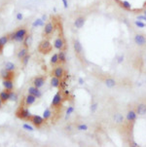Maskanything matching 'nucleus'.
<instances>
[{
    "label": "nucleus",
    "mask_w": 146,
    "mask_h": 147,
    "mask_svg": "<svg viewBox=\"0 0 146 147\" xmlns=\"http://www.w3.org/2000/svg\"><path fill=\"white\" fill-rule=\"evenodd\" d=\"M104 84L106 86L107 88H109V89H112V88H114L116 87V85H117V82H116L115 79H113V78H106L105 80H104Z\"/></svg>",
    "instance_id": "aec40b11"
},
{
    "label": "nucleus",
    "mask_w": 146,
    "mask_h": 147,
    "mask_svg": "<svg viewBox=\"0 0 146 147\" xmlns=\"http://www.w3.org/2000/svg\"><path fill=\"white\" fill-rule=\"evenodd\" d=\"M2 104H3V101H2V99L0 98V108L2 107Z\"/></svg>",
    "instance_id": "3c124183"
},
{
    "label": "nucleus",
    "mask_w": 146,
    "mask_h": 147,
    "mask_svg": "<svg viewBox=\"0 0 146 147\" xmlns=\"http://www.w3.org/2000/svg\"><path fill=\"white\" fill-rule=\"evenodd\" d=\"M64 47H65V41L62 37H58L55 39V41H54V48L55 49L62 51V50L64 49Z\"/></svg>",
    "instance_id": "0eeeda50"
},
{
    "label": "nucleus",
    "mask_w": 146,
    "mask_h": 147,
    "mask_svg": "<svg viewBox=\"0 0 146 147\" xmlns=\"http://www.w3.org/2000/svg\"><path fill=\"white\" fill-rule=\"evenodd\" d=\"M72 129H73V127H72L71 125H66L65 126V128H64V129H65L66 132H71Z\"/></svg>",
    "instance_id": "37998d69"
},
{
    "label": "nucleus",
    "mask_w": 146,
    "mask_h": 147,
    "mask_svg": "<svg viewBox=\"0 0 146 147\" xmlns=\"http://www.w3.org/2000/svg\"><path fill=\"white\" fill-rule=\"evenodd\" d=\"M134 24H135V27H138V28H144L146 27V23L144 22H141V21H134Z\"/></svg>",
    "instance_id": "473e14b6"
},
{
    "label": "nucleus",
    "mask_w": 146,
    "mask_h": 147,
    "mask_svg": "<svg viewBox=\"0 0 146 147\" xmlns=\"http://www.w3.org/2000/svg\"><path fill=\"white\" fill-rule=\"evenodd\" d=\"M5 69L8 70V71H15L16 70V65H15V63L8 62V63H5Z\"/></svg>",
    "instance_id": "a878e982"
},
{
    "label": "nucleus",
    "mask_w": 146,
    "mask_h": 147,
    "mask_svg": "<svg viewBox=\"0 0 146 147\" xmlns=\"http://www.w3.org/2000/svg\"><path fill=\"white\" fill-rule=\"evenodd\" d=\"M45 81H46L45 77H43V76H37V77H35V78L33 79V82H32V83H33V86H34V87L40 89V88H42V87L44 86Z\"/></svg>",
    "instance_id": "1a4fd4ad"
},
{
    "label": "nucleus",
    "mask_w": 146,
    "mask_h": 147,
    "mask_svg": "<svg viewBox=\"0 0 146 147\" xmlns=\"http://www.w3.org/2000/svg\"><path fill=\"white\" fill-rule=\"evenodd\" d=\"M136 20L141 21V22H146V16L145 15H138L136 17Z\"/></svg>",
    "instance_id": "ea45409f"
},
{
    "label": "nucleus",
    "mask_w": 146,
    "mask_h": 147,
    "mask_svg": "<svg viewBox=\"0 0 146 147\" xmlns=\"http://www.w3.org/2000/svg\"><path fill=\"white\" fill-rule=\"evenodd\" d=\"M9 35H3L0 37V44L2 45L3 47H4L5 45L8 43V41H9Z\"/></svg>",
    "instance_id": "7c9ffc66"
},
{
    "label": "nucleus",
    "mask_w": 146,
    "mask_h": 147,
    "mask_svg": "<svg viewBox=\"0 0 146 147\" xmlns=\"http://www.w3.org/2000/svg\"><path fill=\"white\" fill-rule=\"evenodd\" d=\"M132 146H133V147H138L139 145H138V143H136V142H134V141H133V142L132 143Z\"/></svg>",
    "instance_id": "de8ad7c7"
},
{
    "label": "nucleus",
    "mask_w": 146,
    "mask_h": 147,
    "mask_svg": "<svg viewBox=\"0 0 146 147\" xmlns=\"http://www.w3.org/2000/svg\"><path fill=\"white\" fill-rule=\"evenodd\" d=\"M74 112V107L73 106H68V108L66 109V112H65V114H66V116H65V119H68V117L72 114Z\"/></svg>",
    "instance_id": "f704fd0d"
},
{
    "label": "nucleus",
    "mask_w": 146,
    "mask_h": 147,
    "mask_svg": "<svg viewBox=\"0 0 146 147\" xmlns=\"http://www.w3.org/2000/svg\"><path fill=\"white\" fill-rule=\"evenodd\" d=\"M27 52H28V50H27V47H24V46L19 50V52H18V58L19 59H20V60H22V58H24V57L27 55Z\"/></svg>",
    "instance_id": "412c9836"
},
{
    "label": "nucleus",
    "mask_w": 146,
    "mask_h": 147,
    "mask_svg": "<svg viewBox=\"0 0 146 147\" xmlns=\"http://www.w3.org/2000/svg\"><path fill=\"white\" fill-rule=\"evenodd\" d=\"M27 92H28V94H33V96H35L37 98H39L42 97V93L40 92V90L38 88H36V87H29L28 90H27Z\"/></svg>",
    "instance_id": "2eb2a0df"
},
{
    "label": "nucleus",
    "mask_w": 146,
    "mask_h": 147,
    "mask_svg": "<svg viewBox=\"0 0 146 147\" xmlns=\"http://www.w3.org/2000/svg\"><path fill=\"white\" fill-rule=\"evenodd\" d=\"M115 1H117V2H120V1H121V0H115Z\"/></svg>",
    "instance_id": "864d4df0"
},
{
    "label": "nucleus",
    "mask_w": 146,
    "mask_h": 147,
    "mask_svg": "<svg viewBox=\"0 0 146 147\" xmlns=\"http://www.w3.org/2000/svg\"><path fill=\"white\" fill-rule=\"evenodd\" d=\"M29 59H30V56L27 54V56L22 59V64H23V66H27L28 62H29Z\"/></svg>",
    "instance_id": "e433bc0d"
},
{
    "label": "nucleus",
    "mask_w": 146,
    "mask_h": 147,
    "mask_svg": "<svg viewBox=\"0 0 146 147\" xmlns=\"http://www.w3.org/2000/svg\"><path fill=\"white\" fill-rule=\"evenodd\" d=\"M120 4H121V6L126 10L132 9V4H131L128 1H127V0H121V1H120Z\"/></svg>",
    "instance_id": "c85d7f7f"
},
{
    "label": "nucleus",
    "mask_w": 146,
    "mask_h": 147,
    "mask_svg": "<svg viewBox=\"0 0 146 147\" xmlns=\"http://www.w3.org/2000/svg\"><path fill=\"white\" fill-rule=\"evenodd\" d=\"M38 51L39 53L43 54V55H47L52 51V44L48 39H44L40 42L39 46H38Z\"/></svg>",
    "instance_id": "7ed1b4c3"
},
{
    "label": "nucleus",
    "mask_w": 146,
    "mask_h": 147,
    "mask_svg": "<svg viewBox=\"0 0 146 147\" xmlns=\"http://www.w3.org/2000/svg\"><path fill=\"white\" fill-rule=\"evenodd\" d=\"M16 19H17V21H22V19H23V16H22V13H17Z\"/></svg>",
    "instance_id": "a19ab883"
},
{
    "label": "nucleus",
    "mask_w": 146,
    "mask_h": 147,
    "mask_svg": "<svg viewBox=\"0 0 146 147\" xmlns=\"http://www.w3.org/2000/svg\"><path fill=\"white\" fill-rule=\"evenodd\" d=\"M53 75L59 78V79L63 78V76H64V69H63V67L61 66V65L55 67V69L53 70Z\"/></svg>",
    "instance_id": "ddd939ff"
},
{
    "label": "nucleus",
    "mask_w": 146,
    "mask_h": 147,
    "mask_svg": "<svg viewBox=\"0 0 146 147\" xmlns=\"http://www.w3.org/2000/svg\"><path fill=\"white\" fill-rule=\"evenodd\" d=\"M31 42H32V37H31L30 34H29V35L27 34V35L25 36V38H24V40H23L22 43H23V46H24V47L28 48V47L31 45Z\"/></svg>",
    "instance_id": "bb28decb"
},
{
    "label": "nucleus",
    "mask_w": 146,
    "mask_h": 147,
    "mask_svg": "<svg viewBox=\"0 0 146 147\" xmlns=\"http://www.w3.org/2000/svg\"><path fill=\"white\" fill-rule=\"evenodd\" d=\"M2 52H3V46L0 44V55L2 54Z\"/></svg>",
    "instance_id": "09e8293b"
},
{
    "label": "nucleus",
    "mask_w": 146,
    "mask_h": 147,
    "mask_svg": "<svg viewBox=\"0 0 146 147\" xmlns=\"http://www.w3.org/2000/svg\"><path fill=\"white\" fill-rule=\"evenodd\" d=\"M18 99V96L16 93H14L13 91L10 92V96H9V100L10 101H16Z\"/></svg>",
    "instance_id": "72a5a7b5"
},
{
    "label": "nucleus",
    "mask_w": 146,
    "mask_h": 147,
    "mask_svg": "<svg viewBox=\"0 0 146 147\" xmlns=\"http://www.w3.org/2000/svg\"><path fill=\"white\" fill-rule=\"evenodd\" d=\"M136 118H137V113L134 110H128L127 115H126V120L128 121V122H130V123L134 122V121L136 120Z\"/></svg>",
    "instance_id": "4468645a"
},
{
    "label": "nucleus",
    "mask_w": 146,
    "mask_h": 147,
    "mask_svg": "<svg viewBox=\"0 0 146 147\" xmlns=\"http://www.w3.org/2000/svg\"><path fill=\"white\" fill-rule=\"evenodd\" d=\"M0 74H1V77H2L3 80H13V78L15 77L14 71H8L5 68L1 71Z\"/></svg>",
    "instance_id": "f8f14e48"
},
{
    "label": "nucleus",
    "mask_w": 146,
    "mask_h": 147,
    "mask_svg": "<svg viewBox=\"0 0 146 147\" xmlns=\"http://www.w3.org/2000/svg\"><path fill=\"white\" fill-rule=\"evenodd\" d=\"M97 108H98V102H93L91 104V107H90V110L92 113H95V112L97 110Z\"/></svg>",
    "instance_id": "c9c22d12"
},
{
    "label": "nucleus",
    "mask_w": 146,
    "mask_h": 147,
    "mask_svg": "<svg viewBox=\"0 0 146 147\" xmlns=\"http://www.w3.org/2000/svg\"><path fill=\"white\" fill-rule=\"evenodd\" d=\"M136 113L137 115H140V116H143L146 114V104L145 103H139V104H137L136 106Z\"/></svg>",
    "instance_id": "a211bd4d"
},
{
    "label": "nucleus",
    "mask_w": 146,
    "mask_h": 147,
    "mask_svg": "<svg viewBox=\"0 0 146 147\" xmlns=\"http://www.w3.org/2000/svg\"><path fill=\"white\" fill-rule=\"evenodd\" d=\"M62 100H63L62 94L61 92H58L57 94L54 96L53 100H52V102H51V107H52V108H58V107L62 105Z\"/></svg>",
    "instance_id": "20e7f679"
},
{
    "label": "nucleus",
    "mask_w": 146,
    "mask_h": 147,
    "mask_svg": "<svg viewBox=\"0 0 146 147\" xmlns=\"http://www.w3.org/2000/svg\"><path fill=\"white\" fill-rule=\"evenodd\" d=\"M113 120H114V122H115L117 125H121V124H123L125 121V117L121 113H119V112H117V113H115L114 115H113Z\"/></svg>",
    "instance_id": "f3484780"
},
{
    "label": "nucleus",
    "mask_w": 146,
    "mask_h": 147,
    "mask_svg": "<svg viewBox=\"0 0 146 147\" xmlns=\"http://www.w3.org/2000/svg\"><path fill=\"white\" fill-rule=\"evenodd\" d=\"M85 22H86V17L84 16H79V17H77V18L74 20V27L76 28H82V27H84Z\"/></svg>",
    "instance_id": "9b49d317"
},
{
    "label": "nucleus",
    "mask_w": 146,
    "mask_h": 147,
    "mask_svg": "<svg viewBox=\"0 0 146 147\" xmlns=\"http://www.w3.org/2000/svg\"><path fill=\"white\" fill-rule=\"evenodd\" d=\"M22 129H25V131H28V132H33V131H34L33 127L28 125V124H23V125H22Z\"/></svg>",
    "instance_id": "4c0bfd02"
},
{
    "label": "nucleus",
    "mask_w": 146,
    "mask_h": 147,
    "mask_svg": "<svg viewBox=\"0 0 146 147\" xmlns=\"http://www.w3.org/2000/svg\"><path fill=\"white\" fill-rule=\"evenodd\" d=\"M76 129H78V131H80V132H86V131H88L89 128L86 124H79V125H77Z\"/></svg>",
    "instance_id": "2f4dec72"
},
{
    "label": "nucleus",
    "mask_w": 146,
    "mask_h": 147,
    "mask_svg": "<svg viewBox=\"0 0 146 147\" xmlns=\"http://www.w3.org/2000/svg\"><path fill=\"white\" fill-rule=\"evenodd\" d=\"M78 82H79V84H80V85H83V84H84V79L80 77L79 79H78Z\"/></svg>",
    "instance_id": "a18cd8bd"
},
{
    "label": "nucleus",
    "mask_w": 146,
    "mask_h": 147,
    "mask_svg": "<svg viewBox=\"0 0 146 147\" xmlns=\"http://www.w3.org/2000/svg\"><path fill=\"white\" fill-rule=\"evenodd\" d=\"M58 59H59V63H66V54L65 52L62 50V51H59L58 52Z\"/></svg>",
    "instance_id": "b1692460"
},
{
    "label": "nucleus",
    "mask_w": 146,
    "mask_h": 147,
    "mask_svg": "<svg viewBox=\"0 0 146 147\" xmlns=\"http://www.w3.org/2000/svg\"><path fill=\"white\" fill-rule=\"evenodd\" d=\"M41 19H42V20H43V21L45 22V21H46V19H47V16H46V15H44V16H43V17H42Z\"/></svg>",
    "instance_id": "8fccbe9b"
},
{
    "label": "nucleus",
    "mask_w": 146,
    "mask_h": 147,
    "mask_svg": "<svg viewBox=\"0 0 146 147\" xmlns=\"http://www.w3.org/2000/svg\"><path fill=\"white\" fill-rule=\"evenodd\" d=\"M73 49H74L75 54L78 55V56H80L83 53V46H82L81 42L78 39H74V41H73Z\"/></svg>",
    "instance_id": "9d476101"
},
{
    "label": "nucleus",
    "mask_w": 146,
    "mask_h": 147,
    "mask_svg": "<svg viewBox=\"0 0 146 147\" xmlns=\"http://www.w3.org/2000/svg\"><path fill=\"white\" fill-rule=\"evenodd\" d=\"M9 96H10V92H8L7 90H4L3 92L0 93V98L2 99L3 103H6L9 100Z\"/></svg>",
    "instance_id": "5701e85b"
},
{
    "label": "nucleus",
    "mask_w": 146,
    "mask_h": 147,
    "mask_svg": "<svg viewBox=\"0 0 146 147\" xmlns=\"http://www.w3.org/2000/svg\"><path fill=\"white\" fill-rule=\"evenodd\" d=\"M133 41L136 46L138 47H143L146 45V36L142 33H136L133 37Z\"/></svg>",
    "instance_id": "39448f33"
},
{
    "label": "nucleus",
    "mask_w": 146,
    "mask_h": 147,
    "mask_svg": "<svg viewBox=\"0 0 146 147\" xmlns=\"http://www.w3.org/2000/svg\"><path fill=\"white\" fill-rule=\"evenodd\" d=\"M36 99H37V98H36L35 96L28 94L27 97H25L24 103H25V105H27V106H30V105H32V104H34V103H35Z\"/></svg>",
    "instance_id": "dca6fc26"
},
{
    "label": "nucleus",
    "mask_w": 146,
    "mask_h": 147,
    "mask_svg": "<svg viewBox=\"0 0 146 147\" xmlns=\"http://www.w3.org/2000/svg\"><path fill=\"white\" fill-rule=\"evenodd\" d=\"M30 122H32V124L35 126V127L39 128V127H41V126L45 123V119L43 117H41V116L33 115V116H31Z\"/></svg>",
    "instance_id": "423d86ee"
},
{
    "label": "nucleus",
    "mask_w": 146,
    "mask_h": 147,
    "mask_svg": "<svg viewBox=\"0 0 146 147\" xmlns=\"http://www.w3.org/2000/svg\"><path fill=\"white\" fill-rule=\"evenodd\" d=\"M63 93H64L65 96H69V94H70V91H68V90H64V91H63Z\"/></svg>",
    "instance_id": "49530a36"
},
{
    "label": "nucleus",
    "mask_w": 146,
    "mask_h": 147,
    "mask_svg": "<svg viewBox=\"0 0 146 147\" xmlns=\"http://www.w3.org/2000/svg\"><path fill=\"white\" fill-rule=\"evenodd\" d=\"M61 79L58 78V77H56V76H53L52 78H51V86L53 87V88H59V86H61Z\"/></svg>",
    "instance_id": "4be33fe9"
},
{
    "label": "nucleus",
    "mask_w": 146,
    "mask_h": 147,
    "mask_svg": "<svg viewBox=\"0 0 146 147\" xmlns=\"http://www.w3.org/2000/svg\"><path fill=\"white\" fill-rule=\"evenodd\" d=\"M45 22L42 19H36L35 21L32 23V27H44Z\"/></svg>",
    "instance_id": "cd10ccee"
},
{
    "label": "nucleus",
    "mask_w": 146,
    "mask_h": 147,
    "mask_svg": "<svg viewBox=\"0 0 146 147\" xmlns=\"http://www.w3.org/2000/svg\"><path fill=\"white\" fill-rule=\"evenodd\" d=\"M59 87L62 88V89H64L65 87H67V83L65 81H61V86H59Z\"/></svg>",
    "instance_id": "79ce46f5"
},
{
    "label": "nucleus",
    "mask_w": 146,
    "mask_h": 147,
    "mask_svg": "<svg viewBox=\"0 0 146 147\" xmlns=\"http://www.w3.org/2000/svg\"><path fill=\"white\" fill-rule=\"evenodd\" d=\"M58 63H59L58 55V54H54L53 56H52V58H51V59H50V63H51V65H52V66H55V65H57Z\"/></svg>",
    "instance_id": "393cba45"
},
{
    "label": "nucleus",
    "mask_w": 146,
    "mask_h": 147,
    "mask_svg": "<svg viewBox=\"0 0 146 147\" xmlns=\"http://www.w3.org/2000/svg\"><path fill=\"white\" fill-rule=\"evenodd\" d=\"M51 117H52V111H51L49 108H46L44 110V112H43V118L45 119V121H47L49 120Z\"/></svg>",
    "instance_id": "c756f323"
},
{
    "label": "nucleus",
    "mask_w": 146,
    "mask_h": 147,
    "mask_svg": "<svg viewBox=\"0 0 146 147\" xmlns=\"http://www.w3.org/2000/svg\"><path fill=\"white\" fill-rule=\"evenodd\" d=\"M54 29H55V25L52 22H47L46 24L44 25V29H43V35L48 37L50 36L52 33L54 32Z\"/></svg>",
    "instance_id": "6e6552de"
},
{
    "label": "nucleus",
    "mask_w": 146,
    "mask_h": 147,
    "mask_svg": "<svg viewBox=\"0 0 146 147\" xmlns=\"http://www.w3.org/2000/svg\"><path fill=\"white\" fill-rule=\"evenodd\" d=\"M143 13H144V15L146 16V10H144V12H143Z\"/></svg>",
    "instance_id": "603ef678"
},
{
    "label": "nucleus",
    "mask_w": 146,
    "mask_h": 147,
    "mask_svg": "<svg viewBox=\"0 0 146 147\" xmlns=\"http://www.w3.org/2000/svg\"><path fill=\"white\" fill-rule=\"evenodd\" d=\"M27 35V30L24 27H19L16 31L12 32L9 34V39L12 41H16V42H20L22 43L23 42L25 36Z\"/></svg>",
    "instance_id": "f257e3e1"
},
{
    "label": "nucleus",
    "mask_w": 146,
    "mask_h": 147,
    "mask_svg": "<svg viewBox=\"0 0 146 147\" xmlns=\"http://www.w3.org/2000/svg\"><path fill=\"white\" fill-rule=\"evenodd\" d=\"M2 84H3V87H4V89L7 90L8 92H11V91H13V89H14L13 80H3Z\"/></svg>",
    "instance_id": "6ab92c4d"
},
{
    "label": "nucleus",
    "mask_w": 146,
    "mask_h": 147,
    "mask_svg": "<svg viewBox=\"0 0 146 147\" xmlns=\"http://www.w3.org/2000/svg\"><path fill=\"white\" fill-rule=\"evenodd\" d=\"M16 116L18 117L19 119H21V120H30L32 115H31L30 111L27 108L20 106L18 108V110L16 111Z\"/></svg>",
    "instance_id": "f03ea898"
},
{
    "label": "nucleus",
    "mask_w": 146,
    "mask_h": 147,
    "mask_svg": "<svg viewBox=\"0 0 146 147\" xmlns=\"http://www.w3.org/2000/svg\"><path fill=\"white\" fill-rule=\"evenodd\" d=\"M124 59H125L124 55H120L119 57L117 58V63H118V64H121V63H123Z\"/></svg>",
    "instance_id": "58836bf2"
},
{
    "label": "nucleus",
    "mask_w": 146,
    "mask_h": 147,
    "mask_svg": "<svg viewBox=\"0 0 146 147\" xmlns=\"http://www.w3.org/2000/svg\"><path fill=\"white\" fill-rule=\"evenodd\" d=\"M62 4H63V7L65 8V9H67L68 8V1L67 0H62Z\"/></svg>",
    "instance_id": "c03bdc74"
}]
</instances>
